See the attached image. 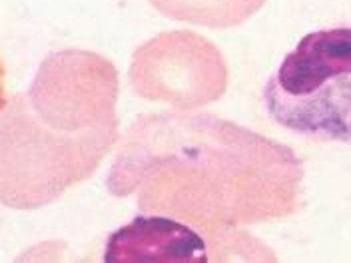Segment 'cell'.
<instances>
[{"instance_id":"6da1fadb","label":"cell","mask_w":351,"mask_h":263,"mask_svg":"<svg viewBox=\"0 0 351 263\" xmlns=\"http://www.w3.org/2000/svg\"><path fill=\"white\" fill-rule=\"evenodd\" d=\"M262 104L284 130L351 146V24L304 34L265 80Z\"/></svg>"},{"instance_id":"7a4b0ae2","label":"cell","mask_w":351,"mask_h":263,"mask_svg":"<svg viewBox=\"0 0 351 263\" xmlns=\"http://www.w3.org/2000/svg\"><path fill=\"white\" fill-rule=\"evenodd\" d=\"M208 245L188 223L166 216H136L112 231L106 263H206Z\"/></svg>"}]
</instances>
